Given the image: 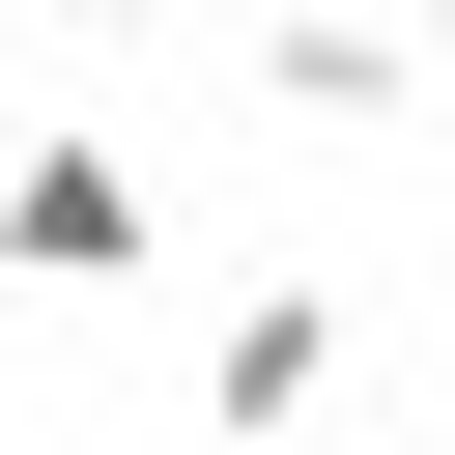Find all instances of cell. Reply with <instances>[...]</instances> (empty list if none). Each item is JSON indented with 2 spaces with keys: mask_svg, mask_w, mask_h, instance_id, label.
Listing matches in <instances>:
<instances>
[{
  "mask_svg": "<svg viewBox=\"0 0 455 455\" xmlns=\"http://www.w3.org/2000/svg\"><path fill=\"white\" fill-rule=\"evenodd\" d=\"M313 398H341V284H228V313H199V427L256 455V427H313Z\"/></svg>",
  "mask_w": 455,
  "mask_h": 455,
  "instance_id": "cell-3",
  "label": "cell"
},
{
  "mask_svg": "<svg viewBox=\"0 0 455 455\" xmlns=\"http://www.w3.org/2000/svg\"><path fill=\"white\" fill-rule=\"evenodd\" d=\"M256 114H284V142H398V114H455V85H427L398 0H256Z\"/></svg>",
  "mask_w": 455,
  "mask_h": 455,
  "instance_id": "cell-1",
  "label": "cell"
},
{
  "mask_svg": "<svg viewBox=\"0 0 455 455\" xmlns=\"http://www.w3.org/2000/svg\"><path fill=\"white\" fill-rule=\"evenodd\" d=\"M142 256H171L142 142H0V284H142Z\"/></svg>",
  "mask_w": 455,
  "mask_h": 455,
  "instance_id": "cell-2",
  "label": "cell"
},
{
  "mask_svg": "<svg viewBox=\"0 0 455 455\" xmlns=\"http://www.w3.org/2000/svg\"><path fill=\"white\" fill-rule=\"evenodd\" d=\"M57 28H228V0H57Z\"/></svg>",
  "mask_w": 455,
  "mask_h": 455,
  "instance_id": "cell-4",
  "label": "cell"
},
{
  "mask_svg": "<svg viewBox=\"0 0 455 455\" xmlns=\"http://www.w3.org/2000/svg\"><path fill=\"white\" fill-rule=\"evenodd\" d=\"M398 28H427V85H455V0H398Z\"/></svg>",
  "mask_w": 455,
  "mask_h": 455,
  "instance_id": "cell-5",
  "label": "cell"
}]
</instances>
